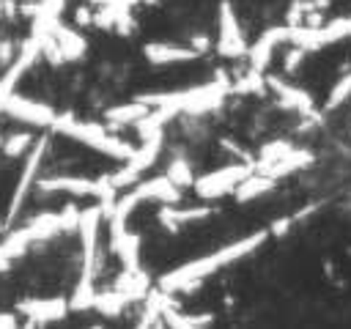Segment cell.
<instances>
[{
    "label": "cell",
    "instance_id": "cell-1",
    "mask_svg": "<svg viewBox=\"0 0 351 329\" xmlns=\"http://www.w3.org/2000/svg\"><path fill=\"white\" fill-rule=\"evenodd\" d=\"M263 239H266V233L261 230V233L244 236V239H239V241H233V244H225V247L217 249V252H208V255H203V258L186 260L184 266H176L173 271H167V274L159 277V291H165V293L192 291L195 285H200V282H203L206 277H211L214 271H219V269H225V266H230V263H236V260L252 255V252L263 244Z\"/></svg>",
    "mask_w": 351,
    "mask_h": 329
},
{
    "label": "cell",
    "instance_id": "cell-2",
    "mask_svg": "<svg viewBox=\"0 0 351 329\" xmlns=\"http://www.w3.org/2000/svg\"><path fill=\"white\" fill-rule=\"evenodd\" d=\"M52 129L66 134V137H71V140H77V143H82V145H88V148H93V151H99V154H104V156H110V159H118V162H126L134 154V145L121 140V137H115L107 126L93 123V121H77L69 112L66 115H55Z\"/></svg>",
    "mask_w": 351,
    "mask_h": 329
},
{
    "label": "cell",
    "instance_id": "cell-3",
    "mask_svg": "<svg viewBox=\"0 0 351 329\" xmlns=\"http://www.w3.org/2000/svg\"><path fill=\"white\" fill-rule=\"evenodd\" d=\"M228 93H230V82L217 80V82H206V85H197V88L176 90V93H145V96H140V101H145L148 107H170L176 112L203 115V112L217 110L225 101Z\"/></svg>",
    "mask_w": 351,
    "mask_h": 329
},
{
    "label": "cell",
    "instance_id": "cell-4",
    "mask_svg": "<svg viewBox=\"0 0 351 329\" xmlns=\"http://www.w3.org/2000/svg\"><path fill=\"white\" fill-rule=\"evenodd\" d=\"M252 162H233V164H225V167H217L211 173H203L200 178L192 181L195 186V195L200 200H219L222 195H230L236 189V184L252 173Z\"/></svg>",
    "mask_w": 351,
    "mask_h": 329
},
{
    "label": "cell",
    "instance_id": "cell-5",
    "mask_svg": "<svg viewBox=\"0 0 351 329\" xmlns=\"http://www.w3.org/2000/svg\"><path fill=\"white\" fill-rule=\"evenodd\" d=\"M38 55H41L38 33H30V36L19 44L16 55L11 58L8 69H5V71H3V77H0V110H3V101H5V99L14 93V88L19 85V80L33 69V63L38 60Z\"/></svg>",
    "mask_w": 351,
    "mask_h": 329
},
{
    "label": "cell",
    "instance_id": "cell-6",
    "mask_svg": "<svg viewBox=\"0 0 351 329\" xmlns=\"http://www.w3.org/2000/svg\"><path fill=\"white\" fill-rule=\"evenodd\" d=\"M217 52L228 60L247 55V41L239 27V16L228 0L219 3V14H217Z\"/></svg>",
    "mask_w": 351,
    "mask_h": 329
},
{
    "label": "cell",
    "instance_id": "cell-7",
    "mask_svg": "<svg viewBox=\"0 0 351 329\" xmlns=\"http://www.w3.org/2000/svg\"><path fill=\"white\" fill-rule=\"evenodd\" d=\"M44 151H47V137L33 140V145H30V151H27V159H25V167H22V173H19V181H16V186H14L11 203H8V217H5V222H8V225L16 219V214H19L22 203H25L27 192H30V189H33V184H36V175H38V170H41Z\"/></svg>",
    "mask_w": 351,
    "mask_h": 329
},
{
    "label": "cell",
    "instance_id": "cell-8",
    "mask_svg": "<svg viewBox=\"0 0 351 329\" xmlns=\"http://www.w3.org/2000/svg\"><path fill=\"white\" fill-rule=\"evenodd\" d=\"M0 112H5L8 118H14L19 123H30V126H41V129L52 126L55 115H58L47 101H38V99H30V96H16V93H11L3 101Z\"/></svg>",
    "mask_w": 351,
    "mask_h": 329
},
{
    "label": "cell",
    "instance_id": "cell-9",
    "mask_svg": "<svg viewBox=\"0 0 351 329\" xmlns=\"http://www.w3.org/2000/svg\"><path fill=\"white\" fill-rule=\"evenodd\" d=\"M16 313L27 318V324H52L66 318L69 313V299L52 296V299H22L16 302Z\"/></svg>",
    "mask_w": 351,
    "mask_h": 329
},
{
    "label": "cell",
    "instance_id": "cell-10",
    "mask_svg": "<svg viewBox=\"0 0 351 329\" xmlns=\"http://www.w3.org/2000/svg\"><path fill=\"white\" fill-rule=\"evenodd\" d=\"M282 41L288 44V25L263 30L261 38L247 49V55H250V69H255V71H266L269 63H271V58H274V49H277Z\"/></svg>",
    "mask_w": 351,
    "mask_h": 329
},
{
    "label": "cell",
    "instance_id": "cell-11",
    "mask_svg": "<svg viewBox=\"0 0 351 329\" xmlns=\"http://www.w3.org/2000/svg\"><path fill=\"white\" fill-rule=\"evenodd\" d=\"M38 186L44 192H63L71 197H96L99 195V178H85V175H52V178H41Z\"/></svg>",
    "mask_w": 351,
    "mask_h": 329
},
{
    "label": "cell",
    "instance_id": "cell-12",
    "mask_svg": "<svg viewBox=\"0 0 351 329\" xmlns=\"http://www.w3.org/2000/svg\"><path fill=\"white\" fill-rule=\"evenodd\" d=\"M132 192L140 197V203H145V200L178 203V200H181V189H178L167 175H154V178L137 181V184H132Z\"/></svg>",
    "mask_w": 351,
    "mask_h": 329
},
{
    "label": "cell",
    "instance_id": "cell-13",
    "mask_svg": "<svg viewBox=\"0 0 351 329\" xmlns=\"http://www.w3.org/2000/svg\"><path fill=\"white\" fill-rule=\"evenodd\" d=\"M143 55L148 63L154 66H170V63H186L195 60L197 52L192 47H181V44H167V41H151L143 47Z\"/></svg>",
    "mask_w": 351,
    "mask_h": 329
},
{
    "label": "cell",
    "instance_id": "cell-14",
    "mask_svg": "<svg viewBox=\"0 0 351 329\" xmlns=\"http://www.w3.org/2000/svg\"><path fill=\"white\" fill-rule=\"evenodd\" d=\"M266 85L280 96L282 107L296 110V112H302V115H307V118L315 115V112H313V99H310V93H304L302 88L288 85V82H282L280 77H266Z\"/></svg>",
    "mask_w": 351,
    "mask_h": 329
},
{
    "label": "cell",
    "instance_id": "cell-15",
    "mask_svg": "<svg viewBox=\"0 0 351 329\" xmlns=\"http://www.w3.org/2000/svg\"><path fill=\"white\" fill-rule=\"evenodd\" d=\"M211 214H214V208H211V206L176 208V203H165V206L159 208V222H162L170 233H176V230H181V225L195 222V219H206V217H211Z\"/></svg>",
    "mask_w": 351,
    "mask_h": 329
},
{
    "label": "cell",
    "instance_id": "cell-16",
    "mask_svg": "<svg viewBox=\"0 0 351 329\" xmlns=\"http://www.w3.org/2000/svg\"><path fill=\"white\" fill-rule=\"evenodd\" d=\"M274 184H277V178L252 170V173H247V175L236 184L233 195H236L239 203H250V200H255V197H261V195H269V192L274 189Z\"/></svg>",
    "mask_w": 351,
    "mask_h": 329
},
{
    "label": "cell",
    "instance_id": "cell-17",
    "mask_svg": "<svg viewBox=\"0 0 351 329\" xmlns=\"http://www.w3.org/2000/svg\"><path fill=\"white\" fill-rule=\"evenodd\" d=\"M112 288L121 291L129 302H137L151 291V280H148V274L143 269H123Z\"/></svg>",
    "mask_w": 351,
    "mask_h": 329
},
{
    "label": "cell",
    "instance_id": "cell-18",
    "mask_svg": "<svg viewBox=\"0 0 351 329\" xmlns=\"http://www.w3.org/2000/svg\"><path fill=\"white\" fill-rule=\"evenodd\" d=\"M307 164H313V154H310L307 148H291L282 159H277L274 164H269L263 173L271 175V178H282V175L296 173V170H302V167H307ZM258 173H261V170H258Z\"/></svg>",
    "mask_w": 351,
    "mask_h": 329
},
{
    "label": "cell",
    "instance_id": "cell-19",
    "mask_svg": "<svg viewBox=\"0 0 351 329\" xmlns=\"http://www.w3.org/2000/svg\"><path fill=\"white\" fill-rule=\"evenodd\" d=\"M343 38H351V14L348 16H335V19L324 22L321 27H315L313 44H315V49H321V47L343 41Z\"/></svg>",
    "mask_w": 351,
    "mask_h": 329
},
{
    "label": "cell",
    "instance_id": "cell-20",
    "mask_svg": "<svg viewBox=\"0 0 351 329\" xmlns=\"http://www.w3.org/2000/svg\"><path fill=\"white\" fill-rule=\"evenodd\" d=\"M151 107L145 104V101H129V104H115V107H110L107 110V123H112V126H123V123H137L145 112H148Z\"/></svg>",
    "mask_w": 351,
    "mask_h": 329
},
{
    "label": "cell",
    "instance_id": "cell-21",
    "mask_svg": "<svg viewBox=\"0 0 351 329\" xmlns=\"http://www.w3.org/2000/svg\"><path fill=\"white\" fill-rule=\"evenodd\" d=\"M126 304H132L121 291H115V288H110V291H104V293H96L93 296V310L96 313H101V315H107V318H115V315H121L123 310H126Z\"/></svg>",
    "mask_w": 351,
    "mask_h": 329
},
{
    "label": "cell",
    "instance_id": "cell-22",
    "mask_svg": "<svg viewBox=\"0 0 351 329\" xmlns=\"http://www.w3.org/2000/svg\"><path fill=\"white\" fill-rule=\"evenodd\" d=\"M214 321L211 313H200V315H192V313H178L173 310L170 304L162 310V324L167 326H178V329H192V326H208Z\"/></svg>",
    "mask_w": 351,
    "mask_h": 329
},
{
    "label": "cell",
    "instance_id": "cell-23",
    "mask_svg": "<svg viewBox=\"0 0 351 329\" xmlns=\"http://www.w3.org/2000/svg\"><path fill=\"white\" fill-rule=\"evenodd\" d=\"M291 148H293V145H291L288 140H271V143H266V145L261 148V154H258V162H255L252 167L263 173L269 164H274L277 159H282V156H285Z\"/></svg>",
    "mask_w": 351,
    "mask_h": 329
},
{
    "label": "cell",
    "instance_id": "cell-24",
    "mask_svg": "<svg viewBox=\"0 0 351 329\" xmlns=\"http://www.w3.org/2000/svg\"><path fill=\"white\" fill-rule=\"evenodd\" d=\"M178 189H186V186H192V181H195V173H192V167H189V162L181 156V154H176L173 159H170V164H167V173H165Z\"/></svg>",
    "mask_w": 351,
    "mask_h": 329
},
{
    "label": "cell",
    "instance_id": "cell-25",
    "mask_svg": "<svg viewBox=\"0 0 351 329\" xmlns=\"http://www.w3.org/2000/svg\"><path fill=\"white\" fill-rule=\"evenodd\" d=\"M230 90H236V93H263L266 90V77H263V71L247 69L244 74H239V80L230 85Z\"/></svg>",
    "mask_w": 351,
    "mask_h": 329
},
{
    "label": "cell",
    "instance_id": "cell-26",
    "mask_svg": "<svg viewBox=\"0 0 351 329\" xmlns=\"http://www.w3.org/2000/svg\"><path fill=\"white\" fill-rule=\"evenodd\" d=\"M0 145H3V154H5V156L16 159V156H25V154L30 151L33 137H30L27 132H11L5 140H0Z\"/></svg>",
    "mask_w": 351,
    "mask_h": 329
},
{
    "label": "cell",
    "instance_id": "cell-27",
    "mask_svg": "<svg viewBox=\"0 0 351 329\" xmlns=\"http://www.w3.org/2000/svg\"><path fill=\"white\" fill-rule=\"evenodd\" d=\"M351 99V71H346L335 85H332V90H329V96H326V101H324V110H337L340 104H346Z\"/></svg>",
    "mask_w": 351,
    "mask_h": 329
},
{
    "label": "cell",
    "instance_id": "cell-28",
    "mask_svg": "<svg viewBox=\"0 0 351 329\" xmlns=\"http://www.w3.org/2000/svg\"><path fill=\"white\" fill-rule=\"evenodd\" d=\"M304 55H307V52H304L302 47H293V44H291V49L285 52V60H282L285 66H282V69H285L288 74H291V71H296V69H299V63L304 60Z\"/></svg>",
    "mask_w": 351,
    "mask_h": 329
},
{
    "label": "cell",
    "instance_id": "cell-29",
    "mask_svg": "<svg viewBox=\"0 0 351 329\" xmlns=\"http://www.w3.org/2000/svg\"><path fill=\"white\" fill-rule=\"evenodd\" d=\"M291 225H293V217H282V219H277V222L271 225V233H274L277 239H282V236L291 230Z\"/></svg>",
    "mask_w": 351,
    "mask_h": 329
},
{
    "label": "cell",
    "instance_id": "cell-30",
    "mask_svg": "<svg viewBox=\"0 0 351 329\" xmlns=\"http://www.w3.org/2000/svg\"><path fill=\"white\" fill-rule=\"evenodd\" d=\"M19 326V318L14 313H0V329H14Z\"/></svg>",
    "mask_w": 351,
    "mask_h": 329
},
{
    "label": "cell",
    "instance_id": "cell-31",
    "mask_svg": "<svg viewBox=\"0 0 351 329\" xmlns=\"http://www.w3.org/2000/svg\"><path fill=\"white\" fill-rule=\"evenodd\" d=\"M208 44H211V41H208L206 36H197V38H192V49H195L197 55H200V52H206V49H208Z\"/></svg>",
    "mask_w": 351,
    "mask_h": 329
},
{
    "label": "cell",
    "instance_id": "cell-32",
    "mask_svg": "<svg viewBox=\"0 0 351 329\" xmlns=\"http://www.w3.org/2000/svg\"><path fill=\"white\" fill-rule=\"evenodd\" d=\"M90 22H93V14L88 8H80L77 11V25H90Z\"/></svg>",
    "mask_w": 351,
    "mask_h": 329
},
{
    "label": "cell",
    "instance_id": "cell-33",
    "mask_svg": "<svg viewBox=\"0 0 351 329\" xmlns=\"http://www.w3.org/2000/svg\"><path fill=\"white\" fill-rule=\"evenodd\" d=\"M0 228H3V222H0Z\"/></svg>",
    "mask_w": 351,
    "mask_h": 329
},
{
    "label": "cell",
    "instance_id": "cell-34",
    "mask_svg": "<svg viewBox=\"0 0 351 329\" xmlns=\"http://www.w3.org/2000/svg\"><path fill=\"white\" fill-rule=\"evenodd\" d=\"M0 140H3V137H0Z\"/></svg>",
    "mask_w": 351,
    "mask_h": 329
}]
</instances>
